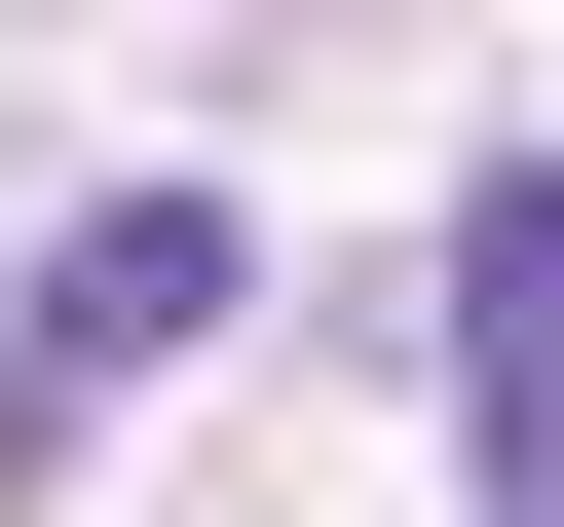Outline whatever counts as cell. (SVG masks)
Masks as SVG:
<instances>
[{
  "mask_svg": "<svg viewBox=\"0 0 564 527\" xmlns=\"http://www.w3.org/2000/svg\"><path fill=\"white\" fill-rule=\"evenodd\" d=\"M151 340H226V189H113V226H39V340H0V415H113Z\"/></svg>",
  "mask_w": 564,
  "mask_h": 527,
  "instance_id": "2",
  "label": "cell"
},
{
  "mask_svg": "<svg viewBox=\"0 0 564 527\" xmlns=\"http://www.w3.org/2000/svg\"><path fill=\"white\" fill-rule=\"evenodd\" d=\"M452 415H489V527H564V151L452 189Z\"/></svg>",
  "mask_w": 564,
  "mask_h": 527,
  "instance_id": "1",
  "label": "cell"
}]
</instances>
